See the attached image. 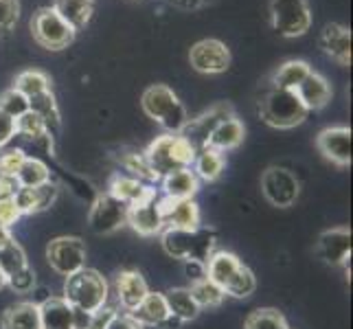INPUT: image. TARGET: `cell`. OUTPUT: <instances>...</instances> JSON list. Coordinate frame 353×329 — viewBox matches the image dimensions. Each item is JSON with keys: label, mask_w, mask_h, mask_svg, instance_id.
I'll return each mask as SVG.
<instances>
[{"label": "cell", "mask_w": 353, "mask_h": 329, "mask_svg": "<svg viewBox=\"0 0 353 329\" xmlns=\"http://www.w3.org/2000/svg\"><path fill=\"white\" fill-rule=\"evenodd\" d=\"M48 180H51V172H48V167L42 161H38V158L27 156L16 172L18 187H40Z\"/></svg>", "instance_id": "32"}, {"label": "cell", "mask_w": 353, "mask_h": 329, "mask_svg": "<svg viewBox=\"0 0 353 329\" xmlns=\"http://www.w3.org/2000/svg\"><path fill=\"white\" fill-rule=\"evenodd\" d=\"M193 158H196V148L182 134H165L145 152V161L158 178L191 167Z\"/></svg>", "instance_id": "3"}, {"label": "cell", "mask_w": 353, "mask_h": 329, "mask_svg": "<svg viewBox=\"0 0 353 329\" xmlns=\"http://www.w3.org/2000/svg\"><path fill=\"white\" fill-rule=\"evenodd\" d=\"M165 301H167L169 314H172L178 323H187V321L198 319L200 308H198V303L193 301L189 288H174V290L165 292Z\"/></svg>", "instance_id": "26"}, {"label": "cell", "mask_w": 353, "mask_h": 329, "mask_svg": "<svg viewBox=\"0 0 353 329\" xmlns=\"http://www.w3.org/2000/svg\"><path fill=\"white\" fill-rule=\"evenodd\" d=\"M11 239H14V237H11L9 228H7V226H3V224H0V248H3L5 243H9Z\"/></svg>", "instance_id": "48"}, {"label": "cell", "mask_w": 353, "mask_h": 329, "mask_svg": "<svg viewBox=\"0 0 353 329\" xmlns=\"http://www.w3.org/2000/svg\"><path fill=\"white\" fill-rule=\"evenodd\" d=\"M53 9L57 11L62 20H66L75 31L83 29L92 18L94 3L92 0H55Z\"/></svg>", "instance_id": "27"}, {"label": "cell", "mask_w": 353, "mask_h": 329, "mask_svg": "<svg viewBox=\"0 0 353 329\" xmlns=\"http://www.w3.org/2000/svg\"><path fill=\"white\" fill-rule=\"evenodd\" d=\"M200 3H204V0H187L185 5H187V7H189V5H191V7H196V5H200Z\"/></svg>", "instance_id": "50"}, {"label": "cell", "mask_w": 353, "mask_h": 329, "mask_svg": "<svg viewBox=\"0 0 353 329\" xmlns=\"http://www.w3.org/2000/svg\"><path fill=\"white\" fill-rule=\"evenodd\" d=\"M312 72V66L303 59H290V62L281 64L272 75V88H281V90H296L299 83L305 79Z\"/></svg>", "instance_id": "29"}, {"label": "cell", "mask_w": 353, "mask_h": 329, "mask_svg": "<svg viewBox=\"0 0 353 329\" xmlns=\"http://www.w3.org/2000/svg\"><path fill=\"white\" fill-rule=\"evenodd\" d=\"M143 112L156 123H161L169 134H180L189 123L187 110L178 99V94L165 86V83H154L141 97Z\"/></svg>", "instance_id": "2"}, {"label": "cell", "mask_w": 353, "mask_h": 329, "mask_svg": "<svg viewBox=\"0 0 353 329\" xmlns=\"http://www.w3.org/2000/svg\"><path fill=\"white\" fill-rule=\"evenodd\" d=\"M7 286L14 290V292H20V295H27V292H31L35 288V272L31 270V268H22V270H18L16 275L7 277Z\"/></svg>", "instance_id": "41"}, {"label": "cell", "mask_w": 353, "mask_h": 329, "mask_svg": "<svg viewBox=\"0 0 353 329\" xmlns=\"http://www.w3.org/2000/svg\"><path fill=\"white\" fill-rule=\"evenodd\" d=\"M148 283H145V279L141 272L137 270H123L119 272L117 277V295H119V301L121 306H123L125 312H134L141 301L148 297Z\"/></svg>", "instance_id": "21"}, {"label": "cell", "mask_w": 353, "mask_h": 329, "mask_svg": "<svg viewBox=\"0 0 353 329\" xmlns=\"http://www.w3.org/2000/svg\"><path fill=\"white\" fill-rule=\"evenodd\" d=\"M163 180V191L165 198L172 200H191L198 193V176L191 172V167L187 169H178V172H172L161 178Z\"/></svg>", "instance_id": "24"}, {"label": "cell", "mask_w": 353, "mask_h": 329, "mask_svg": "<svg viewBox=\"0 0 353 329\" xmlns=\"http://www.w3.org/2000/svg\"><path fill=\"white\" fill-rule=\"evenodd\" d=\"M246 329H290L285 316L274 308L252 312L246 319Z\"/></svg>", "instance_id": "36"}, {"label": "cell", "mask_w": 353, "mask_h": 329, "mask_svg": "<svg viewBox=\"0 0 353 329\" xmlns=\"http://www.w3.org/2000/svg\"><path fill=\"white\" fill-rule=\"evenodd\" d=\"M259 114L268 126L276 130H290L307 119V108L301 103L294 90L272 88L259 101Z\"/></svg>", "instance_id": "6"}, {"label": "cell", "mask_w": 353, "mask_h": 329, "mask_svg": "<svg viewBox=\"0 0 353 329\" xmlns=\"http://www.w3.org/2000/svg\"><path fill=\"white\" fill-rule=\"evenodd\" d=\"M0 110L11 119H18L24 112H29V99L22 92H18L14 86L0 94Z\"/></svg>", "instance_id": "38"}, {"label": "cell", "mask_w": 353, "mask_h": 329, "mask_svg": "<svg viewBox=\"0 0 353 329\" xmlns=\"http://www.w3.org/2000/svg\"><path fill=\"white\" fill-rule=\"evenodd\" d=\"M14 88L22 92L27 99H33V97L51 90V79H48L42 70H24L16 77Z\"/></svg>", "instance_id": "33"}, {"label": "cell", "mask_w": 353, "mask_h": 329, "mask_svg": "<svg viewBox=\"0 0 353 329\" xmlns=\"http://www.w3.org/2000/svg\"><path fill=\"white\" fill-rule=\"evenodd\" d=\"M14 137H16V119H11L0 110V148H5Z\"/></svg>", "instance_id": "44"}, {"label": "cell", "mask_w": 353, "mask_h": 329, "mask_svg": "<svg viewBox=\"0 0 353 329\" xmlns=\"http://www.w3.org/2000/svg\"><path fill=\"white\" fill-rule=\"evenodd\" d=\"M243 137H246V130H243L241 121L237 117H228L211 130L209 139H206V143H204V148L224 154L228 150L239 148Z\"/></svg>", "instance_id": "19"}, {"label": "cell", "mask_w": 353, "mask_h": 329, "mask_svg": "<svg viewBox=\"0 0 353 329\" xmlns=\"http://www.w3.org/2000/svg\"><path fill=\"white\" fill-rule=\"evenodd\" d=\"M27 255H24V250L18 246V243L11 239L9 243H5L3 248H0V270H3L5 279L16 275L18 270H22V268H27Z\"/></svg>", "instance_id": "35"}, {"label": "cell", "mask_w": 353, "mask_h": 329, "mask_svg": "<svg viewBox=\"0 0 353 329\" xmlns=\"http://www.w3.org/2000/svg\"><path fill=\"white\" fill-rule=\"evenodd\" d=\"M27 158L22 150H11L7 154L0 156V176H9V178H16L18 167L22 165V161Z\"/></svg>", "instance_id": "42"}, {"label": "cell", "mask_w": 353, "mask_h": 329, "mask_svg": "<svg viewBox=\"0 0 353 329\" xmlns=\"http://www.w3.org/2000/svg\"><path fill=\"white\" fill-rule=\"evenodd\" d=\"M105 329H143V325L128 312V314H114Z\"/></svg>", "instance_id": "45"}, {"label": "cell", "mask_w": 353, "mask_h": 329, "mask_svg": "<svg viewBox=\"0 0 353 329\" xmlns=\"http://www.w3.org/2000/svg\"><path fill=\"white\" fill-rule=\"evenodd\" d=\"M163 248L169 257L206 263L215 248V233L209 228H167Z\"/></svg>", "instance_id": "4"}, {"label": "cell", "mask_w": 353, "mask_h": 329, "mask_svg": "<svg viewBox=\"0 0 353 329\" xmlns=\"http://www.w3.org/2000/svg\"><path fill=\"white\" fill-rule=\"evenodd\" d=\"M110 196H114L117 200L125 202L128 206L132 204H139L143 200H148L154 196V189L143 185L139 178H128V176H114L112 182H110Z\"/></svg>", "instance_id": "25"}, {"label": "cell", "mask_w": 353, "mask_h": 329, "mask_svg": "<svg viewBox=\"0 0 353 329\" xmlns=\"http://www.w3.org/2000/svg\"><path fill=\"white\" fill-rule=\"evenodd\" d=\"M7 286V279H5V275H3V270H0V290H3Z\"/></svg>", "instance_id": "49"}, {"label": "cell", "mask_w": 353, "mask_h": 329, "mask_svg": "<svg viewBox=\"0 0 353 329\" xmlns=\"http://www.w3.org/2000/svg\"><path fill=\"white\" fill-rule=\"evenodd\" d=\"M316 252L330 266L345 263L351 257V230L349 228L325 230L319 237V243H316Z\"/></svg>", "instance_id": "16"}, {"label": "cell", "mask_w": 353, "mask_h": 329, "mask_svg": "<svg viewBox=\"0 0 353 329\" xmlns=\"http://www.w3.org/2000/svg\"><path fill=\"white\" fill-rule=\"evenodd\" d=\"M31 33L33 40L42 48L62 51V48H68V44H72L77 31L66 20H62V16L53 7H42L31 18Z\"/></svg>", "instance_id": "7"}, {"label": "cell", "mask_w": 353, "mask_h": 329, "mask_svg": "<svg viewBox=\"0 0 353 329\" xmlns=\"http://www.w3.org/2000/svg\"><path fill=\"white\" fill-rule=\"evenodd\" d=\"M272 29L283 38H299L312 27V11L307 0H272L270 3Z\"/></svg>", "instance_id": "8"}, {"label": "cell", "mask_w": 353, "mask_h": 329, "mask_svg": "<svg viewBox=\"0 0 353 329\" xmlns=\"http://www.w3.org/2000/svg\"><path fill=\"white\" fill-rule=\"evenodd\" d=\"M294 92L301 99V103L307 108V112H310V110L325 108L327 103H330V99H332L330 81H327L323 75H319V72H314V70L299 83V88Z\"/></svg>", "instance_id": "22"}, {"label": "cell", "mask_w": 353, "mask_h": 329, "mask_svg": "<svg viewBox=\"0 0 353 329\" xmlns=\"http://www.w3.org/2000/svg\"><path fill=\"white\" fill-rule=\"evenodd\" d=\"M319 42H321L323 51L332 59H336L338 64H343V66L351 64V31H349V27L338 24V22L325 24Z\"/></svg>", "instance_id": "17"}, {"label": "cell", "mask_w": 353, "mask_h": 329, "mask_svg": "<svg viewBox=\"0 0 353 329\" xmlns=\"http://www.w3.org/2000/svg\"><path fill=\"white\" fill-rule=\"evenodd\" d=\"M189 292L193 301L198 303V308H217L226 299V292L220 286H215L209 277H202L198 281H193Z\"/></svg>", "instance_id": "31"}, {"label": "cell", "mask_w": 353, "mask_h": 329, "mask_svg": "<svg viewBox=\"0 0 353 329\" xmlns=\"http://www.w3.org/2000/svg\"><path fill=\"white\" fill-rule=\"evenodd\" d=\"M3 329H42L38 303H18L3 314Z\"/></svg>", "instance_id": "28"}, {"label": "cell", "mask_w": 353, "mask_h": 329, "mask_svg": "<svg viewBox=\"0 0 353 329\" xmlns=\"http://www.w3.org/2000/svg\"><path fill=\"white\" fill-rule=\"evenodd\" d=\"M123 165H125L128 172H132L134 178H139V180H161L152 172V167L148 165V161H145V154H128V156H123Z\"/></svg>", "instance_id": "39"}, {"label": "cell", "mask_w": 353, "mask_h": 329, "mask_svg": "<svg viewBox=\"0 0 353 329\" xmlns=\"http://www.w3.org/2000/svg\"><path fill=\"white\" fill-rule=\"evenodd\" d=\"M134 319H137L143 327H163L167 323L176 321L172 314H169L165 295L161 292H148V297L141 301V306L130 312Z\"/></svg>", "instance_id": "20"}, {"label": "cell", "mask_w": 353, "mask_h": 329, "mask_svg": "<svg viewBox=\"0 0 353 329\" xmlns=\"http://www.w3.org/2000/svg\"><path fill=\"white\" fill-rule=\"evenodd\" d=\"M128 222V204L103 193L94 202L88 215V224L97 235H110Z\"/></svg>", "instance_id": "11"}, {"label": "cell", "mask_w": 353, "mask_h": 329, "mask_svg": "<svg viewBox=\"0 0 353 329\" xmlns=\"http://www.w3.org/2000/svg\"><path fill=\"white\" fill-rule=\"evenodd\" d=\"M321 154L340 167H349L351 165V130L345 126H336V128H327L319 134L316 139Z\"/></svg>", "instance_id": "13"}, {"label": "cell", "mask_w": 353, "mask_h": 329, "mask_svg": "<svg viewBox=\"0 0 353 329\" xmlns=\"http://www.w3.org/2000/svg\"><path fill=\"white\" fill-rule=\"evenodd\" d=\"M163 215V224L167 228H198L200 226V209L193 200H158Z\"/></svg>", "instance_id": "15"}, {"label": "cell", "mask_w": 353, "mask_h": 329, "mask_svg": "<svg viewBox=\"0 0 353 329\" xmlns=\"http://www.w3.org/2000/svg\"><path fill=\"white\" fill-rule=\"evenodd\" d=\"M42 329H75V310L64 299L51 297L40 303Z\"/></svg>", "instance_id": "23"}, {"label": "cell", "mask_w": 353, "mask_h": 329, "mask_svg": "<svg viewBox=\"0 0 353 329\" xmlns=\"http://www.w3.org/2000/svg\"><path fill=\"white\" fill-rule=\"evenodd\" d=\"M189 62L193 70L204 72V75H220V72H226L230 66V51L220 40H200L191 46Z\"/></svg>", "instance_id": "12"}, {"label": "cell", "mask_w": 353, "mask_h": 329, "mask_svg": "<svg viewBox=\"0 0 353 329\" xmlns=\"http://www.w3.org/2000/svg\"><path fill=\"white\" fill-rule=\"evenodd\" d=\"M18 182L16 178H9V176H0V196H16L18 191Z\"/></svg>", "instance_id": "47"}, {"label": "cell", "mask_w": 353, "mask_h": 329, "mask_svg": "<svg viewBox=\"0 0 353 329\" xmlns=\"http://www.w3.org/2000/svg\"><path fill=\"white\" fill-rule=\"evenodd\" d=\"M204 266H206V277L215 286H220L226 295L235 299H246L257 288L254 275L246 266H241V261L233 252H215Z\"/></svg>", "instance_id": "1"}, {"label": "cell", "mask_w": 353, "mask_h": 329, "mask_svg": "<svg viewBox=\"0 0 353 329\" xmlns=\"http://www.w3.org/2000/svg\"><path fill=\"white\" fill-rule=\"evenodd\" d=\"M20 16L18 0H0V33H9L16 27Z\"/></svg>", "instance_id": "40"}, {"label": "cell", "mask_w": 353, "mask_h": 329, "mask_svg": "<svg viewBox=\"0 0 353 329\" xmlns=\"http://www.w3.org/2000/svg\"><path fill=\"white\" fill-rule=\"evenodd\" d=\"M22 213L18 211V206L14 202V196H0V224L9 228L11 224H16V219Z\"/></svg>", "instance_id": "43"}, {"label": "cell", "mask_w": 353, "mask_h": 329, "mask_svg": "<svg viewBox=\"0 0 353 329\" xmlns=\"http://www.w3.org/2000/svg\"><path fill=\"white\" fill-rule=\"evenodd\" d=\"M46 259L62 277H70L86 268V246L79 237H55L46 248Z\"/></svg>", "instance_id": "9"}, {"label": "cell", "mask_w": 353, "mask_h": 329, "mask_svg": "<svg viewBox=\"0 0 353 329\" xmlns=\"http://www.w3.org/2000/svg\"><path fill=\"white\" fill-rule=\"evenodd\" d=\"M57 198V185L51 180L40 187H20L14 196V202L20 213H40L46 211Z\"/></svg>", "instance_id": "18"}, {"label": "cell", "mask_w": 353, "mask_h": 329, "mask_svg": "<svg viewBox=\"0 0 353 329\" xmlns=\"http://www.w3.org/2000/svg\"><path fill=\"white\" fill-rule=\"evenodd\" d=\"M222 172H224V156L220 152L209 150V148H202L196 152V158H193V174L198 178L213 182L222 176Z\"/></svg>", "instance_id": "30"}, {"label": "cell", "mask_w": 353, "mask_h": 329, "mask_svg": "<svg viewBox=\"0 0 353 329\" xmlns=\"http://www.w3.org/2000/svg\"><path fill=\"white\" fill-rule=\"evenodd\" d=\"M16 134H22V137H27L31 141H40V139H48V128L38 112L29 110V112H24L22 117L16 119Z\"/></svg>", "instance_id": "37"}, {"label": "cell", "mask_w": 353, "mask_h": 329, "mask_svg": "<svg viewBox=\"0 0 353 329\" xmlns=\"http://www.w3.org/2000/svg\"><path fill=\"white\" fill-rule=\"evenodd\" d=\"M64 301L72 310L94 314L101 310L108 301V283L105 279L90 268H81L79 272L66 277Z\"/></svg>", "instance_id": "5"}, {"label": "cell", "mask_w": 353, "mask_h": 329, "mask_svg": "<svg viewBox=\"0 0 353 329\" xmlns=\"http://www.w3.org/2000/svg\"><path fill=\"white\" fill-rule=\"evenodd\" d=\"M185 272L193 283V281H198V279L206 277V266L200 261H185Z\"/></svg>", "instance_id": "46"}, {"label": "cell", "mask_w": 353, "mask_h": 329, "mask_svg": "<svg viewBox=\"0 0 353 329\" xmlns=\"http://www.w3.org/2000/svg\"><path fill=\"white\" fill-rule=\"evenodd\" d=\"M128 224H132V228L145 237L161 233L165 224H163V215H161V206H158L156 193L148 200L128 206Z\"/></svg>", "instance_id": "14"}, {"label": "cell", "mask_w": 353, "mask_h": 329, "mask_svg": "<svg viewBox=\"0 0 353 329\" xmlns=\"http://www.w3.org/2000/svg\"><path fill=\"white\" fill-rule=\"evenodd\" d=\"M29 110H33V112H38L44 123L48 128V134H51V126L57 128L59 126V110H57V103H55V97L53 92H42L38 97H33V99H29Z\"/></svg>", "instance_id": "34"}, {"label": "cell", "mask_w": 353, "mask_h": 329, "mask_svg": "<svg viewBox=\"0 0 353 329\" xmlns=\"http://www.w3.org/2000/svg\"><path fill=\"white\" fill-rule=\"evenodd\" d=\"M261 189L263 196L268 198V202L279 206V209H285V206H292L299 198V178L290 172L285 167H270L265 169V174L261 178Z\"/></svg>", "instance_id": "10"}]
</instances>
